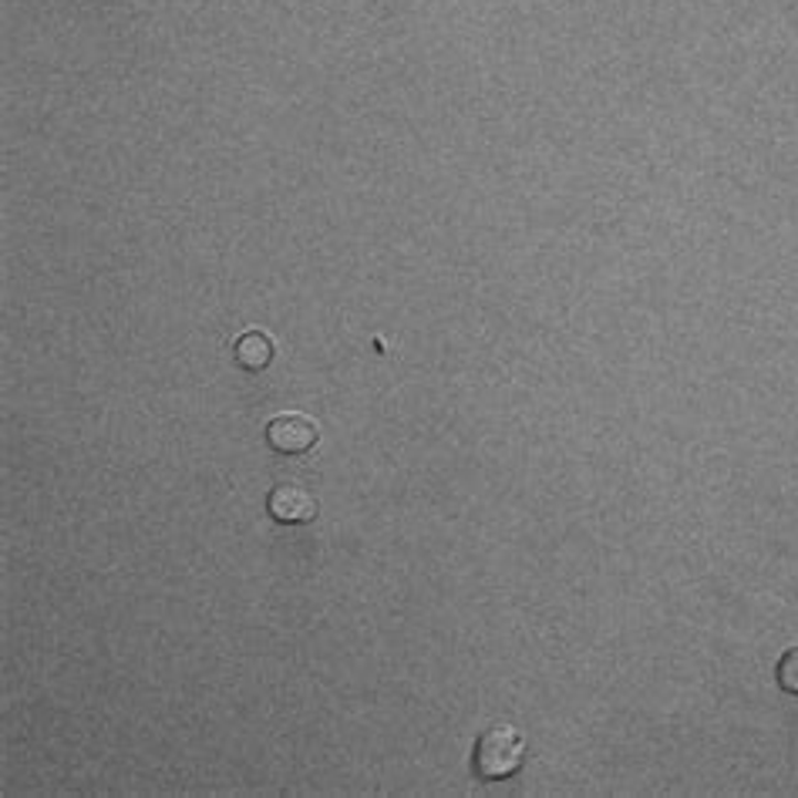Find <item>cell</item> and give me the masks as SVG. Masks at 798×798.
Instances as JSON below:
<instances>
[{
  "label": "cell",
  "instance_id": "4",
  "mask_svg": "<svg viewBox=\"0 0 798 798\" xmlns=\"http://www.w3.org/2000/svg\"><path fill=\"white\" fill-rule=\"evenodd\" d=\"M233 358L240 368L246 371H263L266 364L274 361V341L270 334H263V330H246V334L236 338L233 344Z\"/></svg>",
  "mask_w": 798,
  "mask_h": 798
},
{
  "label": "cell",
  "instance_id": "1",
  "mask_svg": "<svg viewBox=\"0 0 798 798\" xmlns=\"http://www.w3.org/2000/svg\"><path fill=\"white\" fill-rule=\"evenodd\" d=\"M525 758V738L512 724H496L476 742V775L486 781L509 778L522 768Z\"/></svg>",
  "mask_w": 798,
  "mask_h": 798
},
{
  "label": "cell",
  "instance_id": "5",
  "mask_svg": "<svg viewBox=\"0 0 798 798\" xmlns=\"http://www.w3.org/2000/svg\"><path fill=\"white\" fill-rule=\"evenodd\" d=\"M775 678H778V684H781L788 694H798V643L781 653L778 668H775Z\"/></svg>",
  "mask_w": 798,
  "mask_h": 798
},
{
  "label": "cell",
  "instance_id": "3",
  "mask_svg": "<svg viewBox=\"0 0 798 798\" xmlns=\"http://www.w3.org/2000/svg\"><path fill=\"white\" fill-rule=\"evenodd\" d=\"M270 515L277 522H310L317 515V499L304 486H277L270 492Z\"/></svg>",
  "mask_w": 798,
  "mask_h": 798
},
{
  "label": "cell",
  "instance_id": "2",
  "mask_svg": "<svg viewBox=\"0 0 798 798\" xmlns=\"http://www.w3.org/2000/svg\"><path fill=\"white\" fill-rule=\"evenodd\" d=\"M317 438H320L317 422L300 412L277 415L270 425H266V441H270V448L280 455H304L317 445Z\"/></svg>",
  "mask_w": 798,
  "mask_h": 798
}]
</instances>
